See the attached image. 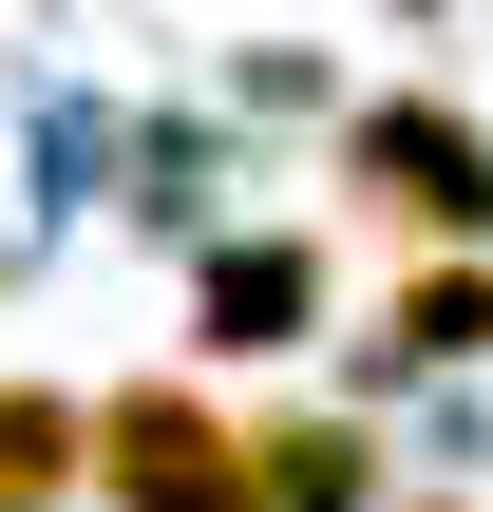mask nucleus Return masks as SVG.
I'll use <instances>...</instances> for the list:
<instances>
[{
	"mask_svg": "<svg viewBox=\"0 0 493 512\" xmlns=\"http://www.w3.org/2000/svg\"><path fill=\"white\" fill-rule=\"evenodd\" d=\"M76 456H95V418H76V399H38V380H0V512H57Z\"/></svg>",
	"mask_w": 493,
	"mask_h": 512,
	"instance_id": "nucleus-5",
	"label": "nucleus"
},
{
	"mask_svg": "<svg viewBox=\"0 0 493 512\" xmlns=\"http://www.w3.org/2000/svg\"><path fill=\"white\" fill-rule=\"evenodd\" d=\"M95 494H114V512H266V494H247V437H228L190 380H152V399L95 418Z\"/></svg>",
	"mask_w": 493,
	"mask_h": 512,
	"instance_id": "nucleus-1",
	"label": "nucleus"
},
{
	"mask_svg": "<svg viewBox=\"0 0 493 512\" xmlns=\"http://www.w3.org/2000/svg\"><path fill=\"white\" fill-rule=\"evenodd\" d=\"M361 209H399V228H493V133H456L437 95H399V114H361Z\"/></svg>",
	"mask_w": 493,
	"mask_h": 512,
	"instance_id": "nucleus-2",
	"label": "nucleus"
},
{
	"mask_svg": "<svg viewBox=\"0 0 493 512\" xmlns=\"http://www.w3.org/2000/svg\"><path fill=\"white\" fill-rule=\"evenodd\" d=\"M399 361H493V266H418L399 285Z\"/></svg>",
	"mask_w": 493,
	"mask_h": 512,
	"instance_id": "nucleus-6",
	"label": "nucleus"
},
{
	"mask_svg": "<svg viewBox=\"0 0 493 512\" xmlns=\"http://www.w3.org/2000/svg\"><path fill=\"white\" fill-rule=\"evenodd\" d=\"M361 475H380L361 418H266V437H247V494L266 512H361Z\"/></svg>",
	"mask_w": 493,
	"mask_h": 512,
	"instance_id": "nucleus-4",
	"label": "nucleus"
},
{
	"mask_svg": "<svg viewBox=\"0 0 493 512\" xmlns=\"http://www.w3.org/2000/svg\"><path fill=\"white\" fill-rule=\"evenodd\" d=\"M190 323H209V361H285V342L323 323V266H304V247H209Z\"/></svg>",
	"mask_w": 493,
	"mask_h": 512,
	"instance_id": "nucleus-3",
	"label": "nucleus"
}]
</instances>
